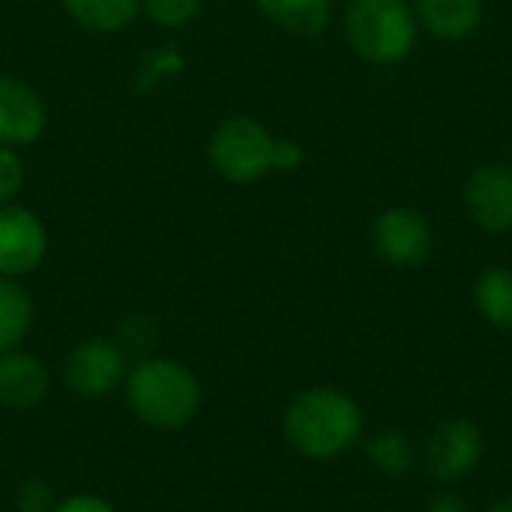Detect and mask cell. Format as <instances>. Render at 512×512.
<instances>
[{
    "label": "cell",
    "mask_w": 512,
    "mask_h": 512,
    "mask_svg": "<svg viewBox=\"0 0 512 512\" xmlns=\"http://www.w3.org/2000/svg\"><path fill=\"white\" fill-rule=\"evenodd\" d=\"M48 129V108L36 87L15 75H0V144L30 147Z\"/></svg>",
    "instance_id": "9c48e42d"
},
{
    "label": "cell",
    "mask_w": 512,
    "mask_h": 512,
    "mask_svg": "<svg viewBox=\"0 0 512 512\" xmlns=\"http://www.w3.org/2000/svg\"><path fill=\"white\" fill-rule=\"evenodd\" d=\"M24 180H27V168L21 153L15 147L0 144V204H12L24 189Z\"/></svg>",
    "instance_id": "d6986e66"
},
{
    "label": "cell",
    "mask_w": 512,
    "mask_h": 512,
    "mask_svg": "<svg viewBox=\"0 0 512 512\" xmlns=\"http://www.w3.org/2000/svg\"><path fill=\"white\" fill-rule=\"evenodd\" d=\"M48 258V228L24 204H0V276L24 279Z\"/></svg>",
    "instance_id": "8992f818"
},
{
    "label": "cell",
    "mask_w": 512,
    "mask_h": 512,
    "mask_svg": "<svg viewBox=\"0 0 512 512\" xmlns=\"http://www.w3.org/2000/svg\"><path fill=\"white\" fill-rule=\"evenodd\" d=\"M204 0H141V15H147L156 27L180 30L201 15Z\"/></svg>",
    "instance_id": "ac0fdd59"
},
{
    "label": "cell",
    "mask_w": 512,
    "mask_h": 512,
    "mask_svg": "<svg viewBox=\"0 0 512 512\" xmlns=\"http://www.w3.org/2000/svg\"><path fill=\"white\" fill-rule=\"evenodd\" d=\"M51 512H117L111 501H105L102 495H93V492H75V495H66L60 498Z\"/></svg>",
    "instance_id": "7402d4cb"
},
{
    "label": "cell",
    "mask_w": 512,
    "mask_h": 512,
    "mask_svg": "<svg viewBox=\"0 0 512 512\" xmlns=\"http://www.w3.org/2000/svg\"><path fill=\"white\" fill-rule=\"evenodd\" d=\"M123 393L135 420L159 432H177L189 426L204 405V387L198 375L186 363L159 354H147L129 366Z\"/></svg>",
    "instance_id": "7a4b0ae2"
},
{
    "label": "cell",
    "mask_w": 512,
    "mask_h": 512,
    "mask_svg": "<svg viewBox=\"0 0 512 512\" xmlns=\"http://www.w3.org/2000/svg\"><path fill=\"white\" fill-rule=\"evenodd\" d=\"M273 153L276 135L249 114L225 117L207 141V159L228 183H255L267 177L273 171Z\"/></svg>",
    "instance_id": "277c9868"
},
{
    "label": "cell",
    "mask_w": 512,
    "mask_h": 512,
    "mask_svg": "<svg viewBox=\"0 0 512 512\" xmlns=\"http://www.w3.org/2000/svg\"><path fill=\"white\" fill-rule=\"evenodd\" d=\"M372 246L393 267H417L432 252V228L414 207H390L372 222Z\"/></svg>",
    "instance_id": "ba28073f"
},
{
    "label": "cell",
    "mask_w": 512,
    "mask_h": 512,
    "mask_svg": "<svg viewBox=\"0 0 512 512\" xmlns=\"http://www.w3.org/2000/svg\"><path fill=\"white\" fill-rule=\"evenodd\" d=\"M426 512H471V510H468V504H465L459 495H453V492H438V495L429 501Z\"/></svg>",
    "instance_id": "cb8c5ba5"
},
{
    "label": "cell",
    "mask_w": 512,
    "mask_h": 512,
    "mask_svg": "<svg viewBox=\"0 0 512 512\" xmlns=\"http://www.w3.org/2000/svg\"><path fill=\"white\" fill-rule=\"evenodd\" d=\"M474 303L483 321L498 330H512V270L492 267L474 285Z\"/></svg>",
    "instance_id": "2e32d148"
},
{
    "label": "cell",
    "mask_w": 512,
    "mask_h": 512,
    "mask_svg": "<svg viewBox=\"0 0 512 512\" xmlns=\"http://www.w3.org/2000/svg\"><path fill=\"white\" fill-rule=\"evenodd\" d=\"M417 12L408 0H348L345 36L351 48L378 66L399 63L417 42Z\"/></svg>",
    "instance_id": "3957f363"
},
{
    "label": "cell",
    "mask_w": 512,
    "mask_h": 512,
    "mask_svg": "<svg viewBox=\"0 0 512 512\" xmlns=\"http://www.w3.org/2000/svg\"><path fill=\"white\" fill-rule=\"evenodd\" d=\"M366 456L372 462V468L384 477H405L414 468V444L402 435V432H378L369 444H366Z\"/></svg>",
    "instance_id": "e0dca14e"
},
{
    "label": "cell",
    "mask_w": 512,
    "mask_h": 512,
    "mask_svg": "<svg viewBox=\"0 0 512 512\" xmlns=\"http://www.w3.org/2000/svg\"><path fill=\"white\" fill-rule=\"evenodd\" d=\"M282 435L303 459H339L363 438V408L339 387H309L288 402Z\"/></svg>",
    "instance_id": "6da1fadb"
},
{
    "label": "cell",
    "mask_w": 512,
    "mask_h": 512,
    "mask_svg": "<svg viewBox=\"0 0 512 512\" xmlns=\"http://www.w3.org/2000/svg\"><path fill=\"white\" fill-rule=\"evenodd\" d=\"M156 342V330L147 318L135 315V318H126L120 324V333H117V345L129 354V351H150Z\"/></svg>",
    "instance_id": "44dd1931"
},
{
    "label": "cell",
    "mask_w": 512,
    "mask_h": 512,
    "mask_svg": "<svg viewBox=\"0 0 512 512\" xmlns=\"http://www.w3.org/2000/svg\"><path fill=\"white\" fill-rule=\"evenodd\" d=\"M66 15L93 33H120L141 15V0H60Z\"/></svg>",
    "instance_id": "5bb4252c"
},
{
    "label": "cell",
    "mask_w": 512,
    "mask_h": 512,
    "mask_svg": "<svg viewBox=\"0 0 512 512\" xmlns=\"http://www.w3.org/2000/svg\"><path fill=\"white\" fill-rule=\"evenodd\" d=\"M465 210L489 234L512 228V171L507 165H480L465 183Z\"/></svg>",
    "instance_id": "30bf717a"
},
{
    "label": "cell",
    "mask_w": 512,
    "mask_h": 512,
    "mask_svg": "<svg viewBox=\"0 0 512 512\" xmlns=\"http://www.w3.org/2000/svg\"><path fill=\"white\" fill-rule=\"evenodd\" d=\"M51 372L30 351H6L0 354V408L9 411H33L48 399Z\"/></svg>",
    "instance_id": "8fae6325"
},
{
    "label": "cell",
    "mask_w": 512,
    "mask_h": 512,
    "mask_svg": "<svg viewBox=\"0 0 512 512\" xmlns=\"http://www.w3.org/2000/svg\"><path fill=\"white\" fill-rule=\"evenodd\" d=\"M54 504V489L39 477H30L15 489V512H51Z\"/></svg>",
    "instance_id": "ffe728a7"
},
{
    "label": "cell",
    "mask_w": 512,
    "mask_h": 512,
    "mask_svg": "<svg viewBox=\"0 0 512 512\" xmlns=\"http://www.w3.org/2000/svg\"><path fill=\"white\" fill-rule=\"evenodd\" d=\"M306 153L300 141L294 138H276V153H273V171H297L303 165Z\"/></svg>",
    "instance_id": "603a6c76"
},
{
    "label": "cell",
    "mask_w": 512,
    "mask_h": 512,
    "mask_svg": "<svg viewBox=\"0 0 512 512\" xmlns=\"http://www.w3.org/2000/svg\"><path fill=\"white\" fill-rule=\"evenodd\" d=\"M255 3L264 18L297 36H318L327 30L333 18L330 0H255Z\"/></svg>",
    "instance_id": "4fadbf2b"
},
{
    "label": "cell",
    "mask_w": 512,
    "mask_h": 512,
    "mask_svg": "<svg viewBox=\"0 0 512 512\" xmlns=\"http://www.w3.org/2000/svg\"><path fill=\"white\" fill-rule=\"evenodd\" d=\"M126 351L117 345V339L90 336L75 342L60 366L63 384L81 396V399H105L126 381Z\"/></svg>",
    "instance_id": "5b68a950"
},
{
    "label": "cell",
    "mask_w": 512,
    "mask_h": 512,
    "mask_svg": "<svg viewBox=\"0 0 512 512\" xmlns=\"http://www.w3.org/2000/svg\"><path fill=\"white\" fill-rule=\"evenodd\" d=\"M426 471L438 483H459L477 471L483 459V432L474 420H444L426 441Z\"/></svg>",
    "instance_id": "52a82bcc"
},
{
    "label": "cell",
    "mask_w": 512,
    "mask_h": 512,
    "mask_svg": "<svg viewBox=\"0 0 512 512\" xmlns=\"http://www.w3.org/2000/svg\"><path fill=\"white\" fill-rule=\"evenodd\" d=\"M489 512H512V501H507V504H498V507H492Z\"/></svg>",
    "instance_id": "d4e9b609"
},
{
    "label": "cell",
    "mask_w": 512,
    "mask_h": 512,
    "mask_svg": "<svg viewBox=\"0 0 512 512\" xmlns=\"http://www.w3.org/2000/svg\"><path fill=\"white\" fill-rule=\"evenodd\" d=\"M33 327V300L21 279L0 276V354L24 345Z\"/></svg>",
    "instance_id": "9a60e30c"
},
{
    "label": "cell",
    "mask_w": 512,
    "mask_h": 512,
    "mask_svg": "<svg viewBox=\"0 0 512 512\" xmlns=\"http://www.w3.org/2000/svg\"><path fill=\"white\" fill-rule=\"evenodd\" d=\"M417 21L444 42L468 39L483 21V0H414Z\"/></svg>",
    "instance_id": "7c38bea8"
}]
</instances>
